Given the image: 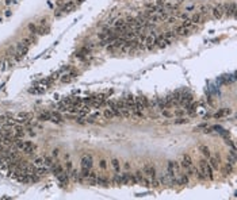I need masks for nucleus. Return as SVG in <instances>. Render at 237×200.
<instances>
[{"label": "nucleus", "mask_w": 237, "mask_h": 200, "mask_svg": "<svg viewBox=\"0 0 237 200\" xmlns=\"http://www.w3.org/2000/svg\"><path fill=\"white\" fill-rule=\"evenodd\" d=\"M197 177H199L201 180H213L214 178L213 169L209 165L207 160L199 161V166L197 168Z\"/></svg>", "instance_id": "nucleus-1"}, {"label": "nucleus", "mask_w": 237, "mask_h": 200, "mask_svg": "<svg viewBox=\"0 0 237 200\" xmlns=\"http://www.w3.org/2000/svg\"><path fill=\"white\" fill-rule=\"evenodd\" d=\"M180 168H182V170L187 174L188 177H190V176H197V168H195L194 161H192V158H191L190 154H184V156L182 157Z\"/></svg>", "instance_id": "nucleus-2"}, {"label": "nucleus", "mask_w": 237, "mask_h": 200, "mask_svg": "<svg viewBox=\"0 0 237 200\" xmlns=\"http://www.w3.org/2000/svg\"><path fill=\"white\" fill-rule=\"evenodd\" d=\"M142 173L146 178L148 184H151V185H157L159 182H157V174H156V169L153 166L152 164H145L142 168Z\"/></svg>", "instance_id": "nucleus-3"}, {"label": "nucleus", "mask_w": 237, "mask_h": 200, "mask_svg": "<svg viewBox=\"0 0 237 200\" xmlns=\"http://www.w3.org/2000/svg\"><path fill=\"white\" fill-rule=\"evenodd\" d=\"M182 172H183V170H182V168H180L179 162H176V161H170V162H168V166H167V174H168V177L171 178L172 184H175L176 177H178Z\"/></svg>", "instance_id": "nucleus-4"}, {"label": "nucleus", "mask_w": 237, "mask_h": 200, "mask_svg": "<svg viewBox=\"0 0 237 200\" xmlns=\"http://www.w3.org/2000/svg\"><path fill=\"white\" fill-rule=\"evenodd\" d=\"M65 158H67V162H65V172H67V174L69 176V177L73 178V180H77L79 172L73 168V164H72V161L69 160V156H68V154L65 156Z\"/></svg>", "instance_id": "nucleus-5"}, {"label": "nucleus", "mask_w": 237, "mask_h": 200, "mask_svg": "<svg viewBox=\"0 0 237 200\" xmlns=\"http://www.w3.org/2000/svg\"><path fill=\"white\" fill-rule=\"evenodd\" d=\"M134 104H136V110L138 111H144L148 108V99L144 96H136L134 98Z\"/></svg>", "instance_id": "nucleus-6"}, {"label": "nucleus", "mask_w": 237, "mask_h": 200, "mask_svg": "<svg viewBox=\"0 0 237 200\" xmlns=\"http://www.w3.org/2000/svg\"><path fill=\"white\" fill-rule=\"evenodd\" d=\"M224 15H228L230 18H233L236 15V4L230 3V4H224Z\"/></svg>", "instance_id": "nucleus-7"}, {"label": "nucleus", "mask_w": 237, "mask_h": 200, "mask_svg": "<svg viewBox=\"0 0 237 200\" xmlns=\"http://www.w3.org/2000/svg\"><path fill=\"white\" fill-rule=\"evenodd\" d=\"M211 12H213V16L215 19H221L224 15V4H217L215 7H213Z\"/></svg>", "instance_id": "nucleus-8"}, {"label": "nucleus", "mask_w": 237, "mask_h": 200, "mask_svg": "<svg viewBox=\"0 0 237 200\" xmlns=\"http://www.w3.org/2000/svg\"><path fill=\"white\" fill-rule=\"evenodd\" d=\"M134 174V180H136V184H142V185H149L146 181V178H145V176H144L142 173V170H137Z\"/></svg>", "instance_id": "nucleus-9"}, {"label": "nucleus", "mask_w": 237, "mask_h": 200, "mask_svg": "<svg viewBox=\"0 0 237 200\" xmlns=\"http://www.w3.org/2000/svg\"><path fill=\"white\" fill-rule=\"evenodd\" d=\"M207 162H209V165L211 166L213 172H215V170H218V169H219V158H218V157L210 156L209 158H207Z\"/></svg>", "instance_id": "nucleus-10"}, {"label": "nucleus", "mask_w": 237, "mask_h": 200, "mask_svg": "<svg viewBox=\"0 0 237 200\" xmlns=\"http://www.w3.org/2000/svg\"><path fill=\"white\" fill-rule=\"evenodd\" d=\"M75 8V3H67V4L64 5V7H61L60 9H57V12H56V16H60L61 14H65V12H69V11H72V9Z\"/></svg>", "instance_id": "nucleus-11"}, {"label": "nucleus", "mask_w": 237, "mask_h": 200, "mask_svg": "<svg viewBox=\"0 0 237 200\" xmlns=\"http://www.w3.org/2000/svg\"><path fill=\"white\" fill-rule=\"evenodd\" d=\"M96 184L102 185V187H108L110 180H108V177H106L104 174H98V176H96Z\"/></svg>", "instance_id": "nucleus-12"}, {"label": "nucleus", "mask_w": 237, "mask_h": 200, "mask_svg": "<svg viewBox=\"0 0 237 200\" xmlns=\"http://www.w3.org/2000/svg\"><path fill=\"white\" fill-rule=\"evenodd\" d=\"M49 120L54 122V123H61L63 122V116L60 114V111H56V112H50V118Z\"/></svg>", "instance_id": "nucleus-13"}, {"label": "nucleus", "mask_w": 237, "mask_h": 200, "mask_svg": "<svg viewBox=\"0 0 237 200\" xmlns=\"http://www.w3.org/2000/svg\"><path fill=\"white\" fill-rule=\"evenodd\" d=\"M168 41L164 38L163 35H157L156 38V46H159V47H165V46H168Z\"/></svg>", "instance_id": "nucleus-14"}, {"label": "nucleus", "mask_w": 237, "mask_h": 200, "mask_svg": "<svg viewBox=\"0 0 237 200\" xmlns=\"http://www.w3.org/2000/svg\"><path fill=\"white\" fill-rule=\"evenodd\" d=\"M96 176H98V174H96L94 170L91 169L90 173H88V176L85 177V181L88 182V184H96Z\"/></svg>", "instance_id": "nucleus-15"}, {"label": "nucleus", "mask_w": 237, "mask_h": 200, "mask_svg": "<svg viewBox=\"0 0 237 200\" xmlns=\"http://www.w3.org/2000/svg\"><path fill=\"white\" fill-rule=\"evenodd\" d=\"M188 33H190V28L186 26H179L175 30V34H178V35H187Z\"/></svg>", "instance_id": "nucleus-16"}, {"label": "nucleus", "mask_w": 237, "mask_h": 200, "mask_svg": "<svg viewBox=\"0 0 237 200\" xmlns=\"http://www.w3.org/2000/svg\"><path fill=\"white\" fill-rule=\"evenodd\" d=\"M111 166L114 169V173H121V164L116 158H111Z\"/></svg>", "instance_id": "nucleus-17"}, {"label": "nucleus", "mask_w": 237, "mask_h": 200, "mask_svg": "<svg viewBox=\"0 0 237 200\" xmlns=\"http://www.w3.org/2000/svg\"><path fill=\"white\" fill-rule=\"evenodd\" d=\"M103 116H104L106 119H114V118H115V115H114V111H112L110 107H107V108L104 110V112H103Z\"/></svg>", "instance_id": "nucleus-18"}, {"label": "nucleus", "mask_w": 237, "mask_h": 200, "mask_svg": "<svg viewBox=\"0 0 237 200\" xmlns=\"http://www.w3.org/2000/svg\"><path fill=\"white\" fill-rule=\"evenodd\" d=\"M199 151L202 153V156L206 157V160H207V158L211 156V154H210V150H209V147H207V146H203V145H201V146H199Z\"/></svg>", "instance_id": "nucleus-19"}, {"label": "nucleus", "mask_w": 237, "mask_h": 200, "mask_svg": "<svg viewBox=\"0 0 237 200\" xmlns=\"http://www.w3.org/2000/svg\"><path fill=\"white\" fill-rule=\"evenodd\" d=\"M163 37H164L168 42H171V41L176 37V34H175V31H167V33H164V34H163Z\"/></svg>", "instance_id": "nucleus-20"}, {"label": "nucleus", "mask_w": 237, "mask_h": 200, "mask_svg": "<svg viewBox=\"0 0 237 200\" xmlns=\"http://www.w3.org/2000/svg\"><path fill=\"white\" fill-rule=\"evenodd\" d=\"M161 114H163V116H165V118H172L174 116V111H171L170 108H163Z\"/></svg>", "instance_id": "nucleus-21"}, {"label": "nucleus", "mask_w": 237, "mask_h": 200, "mask_svg": "<svg viewBox=\"0 0 237 200\" xmlns=\"http://www.w3.org/2000/svg\"><path fill=\"white\" fill-rule=\"evenodd\" d=\"M34 166L38 168V166H44V157H37L35 160H34Z\"/></svg>", "instance_id": "nucleus-22"}, {"label": "nucleus", "mask_w": 237, "mask_h": 200, "mask_svg": "<svg viewBox=\"0 0 237 200\" xmlns=\"http://www.w3.org/2000/svg\"><path fill=\"white\" fill-rule=\"evenodd\" d=\"M29 114H19V116H18V120H20V122H27L29 120Z\"/></svg>", "instance_id": "nucleus-23"}, {"label": "nucleus", "mask_w": 237, "mask_h": 200, "mask_svg": "<svg viewBox=\"0 0 237 200\" xmlns=\"http://www.w3.org/2000/svg\"><path fill=\"white\" fill-rule=\"evenodd\" d=\"M99 166H100V169L104 172V170L107 169V161H106V160H100V161H99Z\"/></svg>", "instance_id": "nucleus-24"}, {"label": "nucleus", "mask_w": 237, "mask_h": 200, "mask_svg": "<svg viewBox=\"0 0 237 200\" xmlns=\"http://www.w3.org/2000/svg\"><path fill=\"white\" fill-rule=\"evenodd\" d=\"M29 28H30V31L31 33H35L37 34V26L35 24H29Z\"/></svg>", "instance_id": "nucleus-25"}, {"label": "nucleus", "mask_w": 237, "mask_h": 200, "mask_svg": "<svg viewBox=\"0 0 237 200\" xmlns=\"http://www.w3.org/2000/svg\"><path fill=\"white\" fill-rule=\"evenodd\" d=\"M58 156V149H56V150H53V157H57Z\"/></svg>", "instance_id": "nucleus-26"}]
</instances>
